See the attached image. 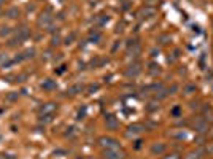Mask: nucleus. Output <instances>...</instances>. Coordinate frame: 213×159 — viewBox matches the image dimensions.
<instances>
[{
	"label": "nucleus",
	"instance_id": "f257e3e1",
	"mask_svg": "<svg viewBox=\"0 0 213 159\" xmlns=\"http://www.w3.org/2000/svg\"><path fill=\"white\" fill-rule=\"evenodd\" d=\"M105 159H124V153L120 151V148H106L103 151Z\"/></svg>",
	"mask_w": 213,
	"mask_h": 159
},
{
	"label": "nucleus",
	"instance_id": "f03ea898",
	"mask_svg": "<svg viewBox=\"0 0 213 159\" xmlns=\"http://www.w3.org/2000/svg\"><path fill=\"white\" fill-rule=\"evenodd\" d=\"M142 132H145V126L137 123V124H132L127 127V137H135V135H140Z\"/></svg>",
	"mask_w": 213,
	"mask_h": 159
},
{
	"label": "nucleus",
	"instance_id": "7ed1b4c3",
	"mask_svg": "<svg viewBox=\"0 0 213 159\" xmlns=\"http://www.w3.org/2000/svg\"><path fill=\"white\" fill-rule=\"evenodd\" d=\"M99 143L102 145L103 148H118V146H120L115 138H110V137H100Z\"/></svg>",
	"mask_w": 213,
	"mask_h": 159
},
{
	"label": "nucleus",
	"instance_id": "20e7f679",
	"mask_svg": "<svg viewBox=\"0 0 213 159\" xmlns=\"http://www.w3.org/2000/svg\"><path fill=\"white\" fill-rule=\"evenodd\" d=\"M105 124H106V129H110V131H115L120 127V123H118V119L115 118L113 115H108L105 118Z\"/></svg>",
	"mask_w": 213,
	"mask_h": 159
},
{
	"label": "nucleus",
	"instance_id": "39448f33",
	"mask_svg": "<svg viewBox=\"0 0 213 159\" xmlns=\"http://www.w3.org/2000/svg\"><path fill=\"white\" fill-rule=\"evenodd\" d=\"M207 127H208V124H207V121L202 119V118H197L196 123H194V131L199 132V134H204L207 131Z\"/></svg>",
	"mask_w": 213,
	"mask_h": 159
},
{
	"label": "nucleus",
	"instance_id": "423d86ee",
	"mask_svg": "<svg viewBox=\"0 0 213 159\" xmlns=\"http://www.w3.org/2000/svg\"><path fill=\"white\" fill-rule=\"evenodd\" d=\"M29 37H30V30L27 27H19V29L16 30V38L19 40V41L29 38Z\"/></svg>",
	"mask_w": 213,
	"mask_h": 159
},
{
	"label": "nucleus",
	"instance_id": "0eeeda50",
	"mask_svg": "<svg viewBox=\"0 0 213 159\" xmlns=\"http://www.w3.org/2000/svg\"><path fill=\"white\" fill-rule=\"evenodd\" d=\"M57 110V105L53 102H49V103H45V105L41 107V115H53V112H56Z\"/></svg>",
	"mask_w": 213,
	"mask_h": 159
},
{
	"label": "nucleus",
	"instance_id": "6e6552de",
	"mask_svg": "<svg viewBox=\"0 0 213 159\" xmlns=\"http://www.w3.org/2000/svg\"><path fill=\"white\" fill-rule=\"evenodd\" d=\"M204 153H205V150H202V148L194 150V151H191L189 154L186 156V159H200V157L204 156Z\"/></svg>",
	"mask_w": 213,
	"mask_h": 159
},
{
	"label": "nucleus",
	"instance_id": "1a4fd4ad",
	"mask_svg": "<svg viewBox=\"0 0 213 159\" xmlns=\"http://www.w3.org/2000/svg\"><path fill=\"white\" fill-rule=\"evenodd\" d=\"M139 73H140V67H139V65H130L129 69L126 70V75H127V76H132V78L137 76Z\"/></svg>",
	"mask_w": 213,
	"mask_h": 159
},
{
	"label": "nucleus",
	"instance_id": "9d476101",
	"mask_svg": "<svg viewBox=\"0 0 213 159\" xmlns=\"http://www.w3.org/2000/svg\"><path fill=\"white\" fill-rule=\"evenodd\" d=\"M164 150H165L164 143H154L151 146V153H153V154H161V153H164Z\"/></svg>",
	"mask_w": 213,
	"mask_h": 159
},
{
	"label": "nucleus",
	"instance_id": "9b49d317",
	"mask_svg": "<svg viewBox=\"0 0 213 159\" xmlns=\"http://www.w3.org/2000/svg\"><path fill=\"white\" fill-rule=\"evenodd\" d=\"M18 16H19V10L16 7H11L7 10V18H10V19H16Z\"/></svg>",
	"mask_w": 213,
	"mask_h": 159
},
{
	"label": "nucleus",
	"instance_id": "f8f14e48",
	"mask_svg": "<svg viewBox=\"0 0 213 159\" xmlns=\"http://www.w3.org/2000/svg\"><path fill=\"white\" fill-rule=\"evenodd\" d=\"M41 88L46 89V91H53V89H56V83L53 80H45V81L41 83Z\"/></svg>",
	"mask_w": 213,
	"mask_h": 159
},
{
	"label": "nucleus",
	"instance_id": "ddd939ff",
	"mask_svg": "<svg viewBox=\"0 0 213 159\" xmlns=\"http://www.w3.org/2000/svg\"><path fill=\"white\" fill-rule=\"evenodd\" d=\"M51 21H53V18L45 13V15H41V16L38 18V26H46V24H49Z\"/></svg>",
	"mask_w": 213,
	"mask_h": 159
},
{
	"label": "nucleus",
	"instance_id": "4468645a",
	"mask_svg": "<svg viewBox=\"0 0 213 159\" xmlns=\"http://www.w3.org/2000/svg\"><path fill=\"white\" fill-rule=\"evenodd\" d=\"M142 15H143V18H149V15H154V8L145 7V8L142 10Z\"/></svg>",
	"mask_w": 213,
	"mask_h": 159
},
{
	"label": "nucleus",
	"instance_id": "2eb2a0df",
	"mask_svg": "<svg viewBox=\"0 0 213 159\" xmlns=\"http://www.w3.org/2000/svg\"><path fill=\"white\" fill-rule=\"evenodd\" d=\"M81 89H83L81 84H75V86H72L70 89H68V92L70 94H78V92H81Z\"/></svg>",
	"mask_w": 213,
	"mask_h": 159
},
{
	"label": "nucleus",
	"instance_id": "dca6fc26",
	"mask_svg": "<svg viewBox=\"0 0 213 159\" xmlns=\"http://www.w3.org/2000/svg\"><path fill=\"white\" fill-rule=\"evenodd\" d=\"M40 121H41V123H51V121H53V115H41Z\"/></svg>",
	"mask_w": 213,
	"mask_h": 159
},
{
	"label": "nucleus",
	"instance_id": "f3484780",
	"mask_svg": "<svg viewBox=\"0 0 213 159\" xmlns=\"http://www.w3.org/2000/svg\"><path fill=\"white\" fill-rule=\"evenodd\" d=\"M11 34V29L10 27H2V30H0V37H7V35H10Z\"/></svg>",
	"mask_w": 213,
	"mask_h": 159
},
{
	"label": "nucleus",
	"instance_id": "a211bd4d",
	"mask_svg": "<svg viewBox=\"0 0 213 159\" xmlns=\"http://www.w3.org/2000/svg\"><path fill=\"white\" fill-rule=\"evenodd\" d=\"M35 56V50H27L26 53H24L22 59H29V57H34Z\"/></svg>",
	"mask_w": 213,
	"mask_h": 159
},
{
	"label": "nucleus",
	"instance_id": "6ab92c4d",
	"mask_svg": "<svg viewBox=\"0 0 213 159\" xmlns=\"http://www.w3.org/2000/svg\"><path fill=\"white\" fill-rule=\"evenodd\" d=\"M172 137H173V138H185V137H186V134H185L183 131H180V132L172 134Z\"/></svg>",
	"mask_w": 213,
	"mask_h": 159
},
{
	"label": "nucleus",
	"instance_id": "aec40b11",
	"mask_svg": "<svg viewBox=\"0 0 213 159\" xmlns=\"http://www.w3.org/2000/svg\"><path fill=\"white\" fill-rule=\"evenodd\" d=\"M192 91H196V86H192V84H188L185 88V94H191Z\"/></svg>",
	"mask_w": 213,
	"mask_h": 159
},
{
	"label": "nucleus",
	"instance_id": "412c9836",
	"mask_svg": "<svg viewBox=\"0 0 213 159\" xmlns=\"http://www.w3.org/2000/svg\"><path fill=\"white\" fill-rule=\"evenodd\" d=\"M162 159H180V154H178V153H172V154H167V156H164Z\"/></svg>",
	"mask_w": 213,
	"mask_h": 159
},
{
	"label": "nucleus",
	"instance_id": "4be33fe9",
	"mask_svg": "<svg viewBox=\"0 0 213 159\" xmlns=\"http://www.w3.org/2000/svg\"><path fill=\"white\" fill-rule=\"evenodd\" d=\"M149 67H151V69H149V72H151V73H156V72L159 73V65H156V64H151Z\"/></svg>",
	"mask_w": 213,
	"mask_h": 159
},
{
	"label": "nucleus",
	"instance_id": "5701e85b",
	"mask_svg": "<svg viewBox=\"0 0 213 159\" xmlns=\"http://www.w3.org/2000/svg\"><path fill=\"white\" fill-rule=\"evenodd\" d=\"M8 99H10V100H16V99H18V92H11V94H8Z\"/></svg>",
	"mask_w": 213,
	"mask_h": 159
},
{
	"label": "nucleus",
	"instance_id": "b1692460",
	"mask_svg": "<svg viewBox=\"0 0 213 159\" xmlns=\"http://www.w3.org/2000/svg\"><path fill=\"white\" fill-rule=\"evenodd\" d=\"M208 151H210V153H213V143H211V145H208Z\"/></svg>",
	"mask_w": 213,
	"mask_h": 159
},
{
	"label": "nucleus",
	"instance_id": "393cba45",
	"mask_svg": "<svg viewBox=\"0 0 213 159\" xmlns=\"http://www.w3.org/2000/svg\"><path fill=\"white\" fill-rule=\"evenodd\" d=\"M3 2H5V0H0V7H2V5H3Z\"/></svg>",
	"mask_w": 213,
	"mask_h": 159
},
{
	"label": "nucleus",
	"instance_id": "a878e982",
	"mask_svg": "<svg viewBox=\"0 0 213 159\" xmlns=\"http://www.w3.org/2000/svg\"><path fill=\"white\" fill-rule=\"evenodd\" d=\"M87 159H97V157H94V156H91V157H87Z\"/></svg>",
	"mask_w": 213,
	"mask_h": 159
}]
</instances>
